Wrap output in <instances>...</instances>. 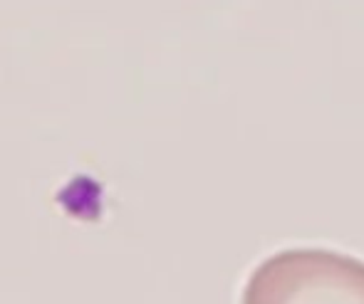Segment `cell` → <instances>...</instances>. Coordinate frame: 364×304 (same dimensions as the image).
<instances>
[{
	"label": "cell",
	"instance_id": "1",
	"mask_svg": "<svg viewBox=\"0 0 364 304\" xmlns=\"http://www.w3.org/2000/svg\"><path fill=\"white\" fill-rule=\"evenodd\" d=\"M240 304H364V260L327 247H288L250 272Z\"/></svg>",
	"mask_w": 364,
	"mask_h": 304
}]
</instances>
